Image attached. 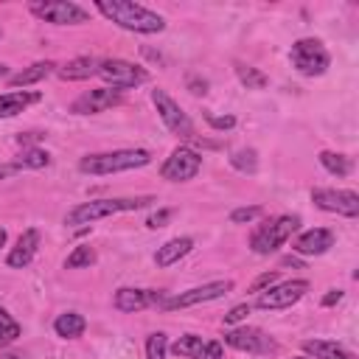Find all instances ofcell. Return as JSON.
<instances>
[{"label":"cell","instance_id":"6da1fadb","mask_svg":"<svg viewBox=\"0 0 359 359\" xmlns=\"http://www.w3.org/2000/svg\"><path fill=\"white\" fill-rule=\"evenodd\" d=\"M95 8L107 20H112L115 25H121L126 31H135V34H160L165 28V20L157 11H151V8L140 6V3H129V0H95Z\"/></svg>","mask_w":359,"mask_h":359},{"label":"cell","instance_id":"cb8c5ba5","mask_svg":"<svg viewBox=\"0 0 359 359\" xmlns=\"http://www.w3.org/2000/svg\"><path fill=\"white\" fill-rule=\"evenodd\" d=\"M236 76H238V81H241L247 90H264V87L269 84L266 73H261L258 67L244 65V62H236Z\"/></svg>","mask_w":359,"mask_h":359},{"label":"cell","instance_id":"83f0119b","mask_svg":"<svg viewBox=\"0 0 359 359\" xmlns=\"http://www.w3.org/2000/svg\"><path fill=\"white\" fill-rule=\"evenodd\" d=\"M17 337H20V323L0 306V348L3 345H11Z\"/></svg>","mask_w":359,"mask_h":359},{"label":"cell","instance_id":"ba28073f","mask_svg":"<svg viewBox=\"0 0 359 359\" xmlns=\"http://www.w3.org/2000/svg\"><path fill=\"white\" fill-rule=\"evenodd\" d=\"M151 104L157 107L160 121L165 123L168 132H174V135L182 137V140H191V137H194V123H191V118L182 112V107H180L165 90H151Z\"/></svg>","mask_w":359,"mask_h":359},{"label":"cell","instance_id":"d6a6232c","mask_svg":"<svg viewBox=\"0 0 359 359\" xmlns=\"http://www.w3.org/2000/svg\"><path fill=\"white\" fill-rule=\"evenodd\" d=\"M275 280H278V272H261V275H258V278L252 280L250 292H264V289L275 286Z\"/></svg>","mask_w":359,"mask_h":359},{"label":"cell","instance_id":"1f68e13d","mask_svg":"<svg viewBox=\"0 0 359 359\" xmlns=\"http://www.w3.org/2000/svg\"><path fill=\"white\" fill-rule=\"evenodd\" d=\"M264 210L258 208V205H250V208H236L233 213H230V222L233 224H247V222H252V219H258Z\"/></svg>","mask_w":359,"mask_h":359},{"label":"cell","instance_id":"8d00e7d4","mask_svg":"<svg viewBox=\"0 0 359 359\" xmlns=\"http://www.w3.org/2000/svg\"><path fill=\"white\" fill-rule=\"evenodd\" d=\"M202 359H222V342H208L202 351Z\"/></svg>","mask_w":359,"mask_h":359},{"label":"cell","instance_id":"603a6c76","mask_svg":"<svg viewBox=\"0 0 359 359\" xmlns=\"http://www.w3.org/2000/svg\"><path fill=\"white\" fill-rule=\"evenodd\" d=\"M84 328H87V320L81 314H76V311H65V314H59L53 320V331L62 339H76V337L84 334Z\"/></svg>","mask_w":359,"mask_h":359},{"label":"cell","instance_id":"f546056e","mask_svg":"<svg viewBox=\"0 0 359 359\" xmlns=\"http://www.w3.org/2000/svg\"><path fill=\"white\" fill-rule=\"evenodd\" d=\"M168 353V339L163 331H154L146 337V359H165Z\"/></svg>","mask_w":359,"mask_h":359},{"label":"cell","instance_id":"5bb4252c","mask_svg":"<svg viewBox=\"0 0 359 359\" xmlns=\"http://www.w3.org/2000/svg\"><path fill=\"white\" fill-rule=\"evenodd\" d=\"M121 104V90H109V87H95V90H87L81 93L73 104H70V112L76 115H93V112H104L109 107Z\"/></svg>","mask_w":359,"mask_h":359},{"label":"cell","instance_id":"ffe728a7","mask_svg":"<svg viewBox=\"0 0 359 359\" xmlns=\"http://www.w3.org/2000/svg\"><path fill=\"white\" fill-rule=\"evenodd\" d=\"M303 351L311 353L314 359H356L348 348H342L334 339H306L303 342Z\"/></svg>","mask_w":359,"mask_h":359},{"label":"cell","instance_id":"ab89813d","mask_svg":"<svg viewBox=\"0 0 359 359\" xmlns=\"http://www.w3.org/2000/svg\"><path fill=\"white\" fill-rule=\"evenodd\" d=\"M205 87H208V81H205V79H202V81H194V79H191V93H194V95H199V93H208Z\"/></svg>","mask_w":359,"mask_h":359},{"label":"cell","instance_id":"f1b7e54d","mask_svg":"<svg viewBox=\"0 0 359 359\" xmlns=\"http://www.w3.org/2000/svg\"><path fill=\"white\" fill-rule=\"evenodd\" d=\"M93 264H95V250L87 247V244L76 247V250L67 255V261H65L67 269H81V266H93Z\"/></svg>","mask_w":359,"mask_h":359},{"label":"cell","instance_id":"277c9868","mask_svg":"<svg viewBox=\"0 0 359 359\" xmlns=\"http://www.w3.org/2000/svg\"><path fill=\"white\" fill-rule=\"evenodd\" d=\"M300 227V219L297 216H275V219H266L264 224H258L250 236V247L252 252L258 255H269L275 252L294 230Z\"/></svg>","mask_w":359,"mask_h":359},{"label":"cell","instance_id":"52a82bcc","mask_svg":"<svg viewBox=\"0 0 359 359\" xmlns=\"http://www.w3.org/2000/svg\"><path fill=\"white\" fill-rule=\"evenodd\" d=\"M98 76L112 84L115 90H129V87H137L143 81H149V70L140 67V65H132L126 59H104L98 62Z\"/></svg>","mask_w":359,"mask_h":359},{"label":"cell","instance_id":"7a4b0ae2","mask_svg":"<svg viewBox=\"0 0 359 359\" xmlns=\"http://www.w3.org/2000/svg\"><path fill=\"white\" fill-rule=\"evenodd\" d=\"M151 163V151L146 149H118V151H101V154H87L79 160V171L104 177V174H118V171H132L143 168Z\"/></svg>","mask_w":359,"mask_h":359},{"label":"cell","instance_id":"4fadbf2b","mask_svg":"<svg viewBox=\"0 0 359 359\" xmlns=\"http://www.w3.org/2000/svg\"><path fill=\"white\" fill-rule=\"evenodd\" d=\"M224 342L236 351H247V353H269L275 351V342L261 331V328H252V325H244V328H233L224 334Z\"/></svg>","mask_w":359,"mask_h":359},{"label":"cell","instance_id":"d590c367","mask_svg":"<svg viewBox=\"0 0 359 359\" xmlns=\"http://www.w3.org/2000/svg\"><path fill=\"white\" fill-rule=\"evenodd\" d=\"M208 123H210L213 129H233V126H236V118H233V115H224V118L208 115Z\"/></svg>","mask_w":359,"mask_h":359},{"label":"cell","instance_id":"60d3db41","mask_svg":"<svg viewBox=\"0 0 359 359\" xmlns=\"http://www.w3.org/2000/svg\"><path fill=\"white\" fill-rule=\"evenodd\" d=\"M0 79H8V67L6 65H0Z\"/></svg>","mask_w":359,"mask_h":359},{"label":"cell","instance_id":"9a60e30c","mask_svg":"<svg viewBox=\"0 0 359 359\" xmlns=\"http://www.w3.org/2000/svg\"><path fill=\"white\" fill-rule=\"evenodd\" d=\"M165 294L163 292H154V289H135V286H121L115 292V309L118 311H140L146 306H163Z\"/></svg>","mask_w":359,"mask_h":359},{"label":"cell","instance_id":"9c48e42d","mask_svg":"<svg viewBox=\"0 0 359 359\" xmlns=\"http://www.w3.org/2000/svg\"><path fill=\"white\" fill-rule=\"evenodd\" d=\"M230 289H233V280H210V283H202V286H194V289H188V292H180V294H171V297H165L160 309H165V311H174V309L199 306V303H208V300L224 297Z\"/></svg>","mask_w":359,"mask_h":359},{"label":"cell","instance_id":"e0dca14e","mask_svg":"<svg viewBox=\"0 0 359 359\" xmlns=\"http://www.w3.org/2000/svg\"><path fill=\"white\" fill-rule=\"evenodd\" d=\"M36 250H39V230H36V227H28V230L20 233L17 244H14L11 252L6 255V264H8L11 269H22V266H28V264L34 261Z\"/></svg>","mask_w":359,"mask_h":359},{"label":"cell","instance_id":"f35d334b","mask_svg":"<svg viewBox=\"0 0 359 359\" xmlns=\"http://www.w3.org/2000/svg\"><path fill=\"white\" fill-rule=\"evenodd\" d=\"M22 168L11 160V163H0V180H6V177H14V174H20Z\"/></svg>","mask_w":359,"mask_h":359},{"label":"cell","instance_id":"4dcf8cb0","mask_svg":"<svg viewBox=\"0 0 359 359\" xmlns=\"http://www.w3.org/2000/svg\"><path fill=\"white\" fill-rule=\"evenodd\" d=\"M230 163H233V168H238L241 174H255V168H258V157H255V151H252V149L233 151Z\"/></svg>","mask_w":359,"mask_h":359},{"label":"cell","instance_id":"484cf974","mask_svg":"<svg viewBox=\"0 0 359 359\" xmlns=\"http://www.w3.org/2000/svg\"><path fill=\"white\" fill-rule=\"evenodd\" d=\"M320 163L328 174L334 177H348L351 174V160L345 154H337V151H320Z\"/></svg>","mask_w":359,"mask_h":359},{"label":"cell","instance_id":"836d02e7","mask_svg":"<svg viewBox=\"0 0 359 359\" xmlns=\"http://www.w3.org/2000/svg\"><path fill=\"white\" fill-rule=\"evenodd\" d=\"M174 216V210H168V208H163V210H157V213H151L149 219H146V227H151V230H157V227H165V222Z\"/></svg>","mask_w":359,"mask_h":359},{"label":"cell","instance_id":"7bdbcfd3","mask_svg":"<svg viewBox=\"0 0 359 359\" xmlns=\"http://www.w3.org/2000/svg\"><path fill=\"white\" fill-rule=\"evenodd\" d=\"M294 359H306V356H294Z\"/></svg>","mask_w":359,"mask_h":359},{"label":"cell","instance_id":"2e32d148","mask_svg":"<svg viewBox=\"0 0 359 359\" xmlns=\"http://www.w3.org/2000/svg\"><path fill=\"white\" fill-rule=\"evenodd\" d=\"M331 247H334V233L328 227H311V230L300 233L292 244V250L300 255H323Z\"/></svg>","mask_w":359,"mask_h":359},{"label":"cell","instance_id":"d6986e66","mask_svg":"<svg viewBox=\"0 0 359 359\" xmlns=\"http://www.w3.org/2000/svg\"><path fill=\"white\" fill-rule=\"evenodd\" d=\"M39 93H28V90H8L0 93V118H14L20 115L28 104H36Z\"/></svg>","mask_w":359,"mask_h":359},{"label":"cell","instance_id":"30bf717a","mask_svg":"<svg viewBox=\"0 0 359 359\" xmlns=\"http://www.w3.org/2000/svg\"><path fill=\"white\" fill-rule=\"evenodd\" d=\"M199 168H202V157H199L194 149L180 146V149H174V151L168 154V160L163 163L160 177L168 180V182H188V180H194V177L199 174Z\"/></svg>","mask_w":359,"mask_h":359},{"label":"cell","instance_id":"ac0fdd59","mask_svg":"<svg viewBox=\"0 0 359 359\" xmlns=\"http://www.w3.org/2000/svg\"><path fill=\"white\" fill-rule=\"evenodd\" d=\"M191 250H194V238H188V236L171 238V241H165L163 247H157V252H154V264H157L160 269H163V266H171V264H177L180 258H185Z\"/></svg>","mask_w":359,"mask_h":359},{"label":"cell","instance_id":"3957f363","mask_svg":"<svg viewBox=\"0 0 359 359\" xmlns=\"http://www.w3.org/2000/svg\"><path fill=\"white\" fill-rule=\"evenodd\" d=\"M157 202L154 196H126V199H90V202H81L76 208L67 210L65 216V224H93L95 219H104V216H115V213H123V210H140L146 205Z\"/></svg>","mask_w":359,"mask_h":359},{"label":"cell","instance_id":"b9f144b4","mask_svg":"<svg viewBox=\"0 0 359 359\" xmlns=\"http://www.w3.org/2000/svg\"><path fill=\"white\" fill-rule=\"evenodd\" d=\"M3 244H6V230L0 227V247H3Z\"/></svg>","mask_w":359,"mask_h":359},{"label":"cell","instance_id":"8992f818","mask_svg":"<svg viewBox=\"0 0 359 359\" xmlns=\"http://www.w3.org/2000/svg\"><path fill=\"white\" fill-rule=\"evenodd\" d=\"M28 8L34 17L53 22V25H81L90 20V14L70 0H39V3H31Z\"/></svg>","mask_w":359,"mask_h":359},{"label":"cell","instance_id":"e575fe53","mask_svg":"<svg viewBox=\"0 0 359 359\" xmlns=\"http://www.w3.org/2000/svg\"><path fill=\"white\" fill-rule=\"evenodd\" d=\"M247 314H250V303H238V306H233V309L224 314V323H227V325H233V323H241Z\"/></svg>","mask_w":359,"mask_h":359},{"label":"cell","instance_id":"44dd1931","mask_svg":"<svg viewBox=\"0 0 359 359\" xmlns=\"http://www.w3.org/2000/svg\"><path fill=\"white\" fill-rule=\"evenodd\" d=\"M95 73H98V62L93 56H76L59 67V79H65V81H81Z\"/></svg>","mask_w":359,"mask_h":359},{"label":"cell","instance_id":"7c38bea8","mask_svg":"<svg viewBox=\"0 0 359 359\" xmlns=\"http://www.w3.org/2000/svg\"><path fill=\"white\" fill-rule=\"evenodd\" d=\"M306 292H309V280H286V283H278V286H269V289L258 292L255 306L264 309V311L289 309V306H294Z\"/></svg>","mask_w":359,"mask_h":359},{"label":"cell","instance_id":"4316f807","mask_svg":"<svg viewBox=\"0 0 359 359\" xmlns=\"http://www.w3.org/2000/svg\"><path fill=\"white\" fill-rule=\"evenodd\" d=\"M14 163H17L20 168H45V165L50 163V154L42 151V149H22V151L14 157Z\"/></svg>","mask_w":359,"mask_h":359},{"label":"cell","instance_id":"d4e9b609","mask_svg":"<svg viewBox=\"0 0 359 359\" xmlns=\"http://www.w3.org/2000/svg\"><path fill=\"white\" fill-rule=\"evenodd\" d=\"M171 351H174L177 356H182V359H202L205 342H202V337H196V334H185V337H180V339L171 345Z\"/></svg>","mask_w":359,"mask_h":359},{"label":"cell","instance_id":"74e56055","mask_svg":"<svg viewBox=\"0 0 359 359\" xmlns=\"http://www.w3.org/2000/svg\"><path fill=\"white\" fill-rule=\"evenodd\" d=\"M339 300H342V289H331V292H325V294H323V300H320V303H323V306H337Z\"/></svg>","mask_w":359,"mask_h":359},{"label":"cell","instance_id":"7402d4cb","mask_svg":"<svg viewBox=\"0 0 359 359\" xmlns=\"http://www.w3.org/2000/svg\"><path fill=\"white\" fill-rule=\"evenodd\" d=\"M50 70H53V62H34V65L22 67L20 73L8 76V87H28V84H36V81H42L45 76H50Z\"/></svg>","mask_w":359,"mask_h":359},{"label":"cell","instance_id":"5b68a950","mask_svg":"<svg viewBox=\"0 0 359 359\" xmlns=\"http://www.w3.org/2000/svg\"><path fill=\"white\" fill-rule=\"evenodd\" d=\"M289 59H292L294 70L303 73V76H323L328 70V65H331V56H328L325 45L320 39H311V36L309 39H297L292 45Z\"/></svg>","mask_w":359,"mask_h":359},{"label":"cell","instance_id":"8fae6325","mask_svg":"<svg viewBox=\"0 0 359 359\" xmlns=\"http://www.w3.org/2000/svg\"><path fill=\"white\" fill-rule=\"evenodd\" d=\"M311 202L325 210V213H339V216H359V194L356 191H337V188H314Z\"/></svg>","mask_w":359,"mask_h":359}]
</instances>
